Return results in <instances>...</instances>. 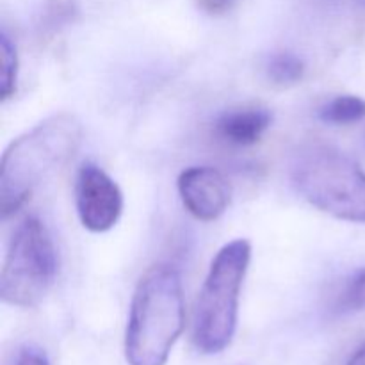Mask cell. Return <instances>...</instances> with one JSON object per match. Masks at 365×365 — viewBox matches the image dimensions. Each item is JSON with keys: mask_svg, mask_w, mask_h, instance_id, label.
<instances>
[{"mask_svg": "<svg viewBox=\"0 0 365 365\" xmlns=\"http://www.w3.org/2000/svg\"><path fill=\"white\" fill-rule=\"evenodd\" d=\"M82 141V123L70 113L46 118L6 148L0 163V207L16 212L32 192L64 166Z\"/></svg>", "mask_w": 365, "mask_h": 365, "instance_id": "1", "label": "cell"}, {"mask_svg": "<svg viewBox=\"0 0 365 365\" xmlns=\"http://www.w3.org/2000/svg\"><path fill=\"white\" fill-rule=\"evenodd\" d=\"M185 323L182 277L177 267L157 264L135 287L128 314L125 355L130 365H164Z\"/></svg>", "mask_w": 365, "mask_h": 365, "instance_id": "2", "label": "cell"}, {"mask_svg": "<svg viewBox=\"0 0 365 365\" xmlns=\"http://www.w3.org/2000/svg\"><path fill=\"white\" fill-rule=\"evenodd\" d=\"M291 180L316 209L365 223V171L346 153L324 145L305 146L292 159Z\"/></svg>", "mask_w": 365, "mask_h": 365, "instance_id": "3", "label": "cell"}, {"mask_svg": "<svg viewBox=\"0 0 365 365\" xmlns=\"http://www.w3.org/2000/svg\"><path fill=\"white\" fill-rule=\"evenodd\" d=\"M250 260L252 245L246 239L228 242L214 257L195 309L192 342L198 351L217 355L230 346Z\"/></svg>", "mask_w": 365, "mask_h": 365, "instance_id": "4", "label": "cell"}, {"mask_svg": "<svg viewBox=\"0 0 365 365\" xmlns=\"http://www.w3.org/2000/svg\"><path fill=\"white\" fill-rule=\"evenodd\" d=\"M59 255L48 228L39 217H27L7 248L0 273V298L21 309L39 305L56 284Z\"/></svg>", "mask_w": 365, "mask_h": 365, "instance_id": "5", "label": "cell"}, {"mask_svg": "<svg viewBox=\"0 0 365 365\" xmlns=\"http://www.w3.org/2000/svg\"><path fill=\"white\" fill-rule=\"evenodd\" d=\"M75 203L81 223L95 234L110 230L123 212L121 189L102 168L91 163L78 170Z\"/></svg>", "mask_w": 365, "mask_h": 365, "instance_id": "6", "label": "cell"}, {"mask_svg": "<svg viewBox=\"0 0 365 365\" xmlns=\"http://www.w3.org/2000/svg\"><path fill=\"white\" fill-rule=\"evenodd\" d=\"M178 195L191 216L200 221H214L230 205L232 187L216 168L195 166L178 177Z\"/></svg>", "mask_w": 365, "mask_h": 365, "instance_id": "7", "label": "cell"}, {"mask_svg": "<svg viewBox=\"0 0 365 365\" xmlns=\"http://www.w3.org/2000/svg\"><path fill=\"white\" fill-rule=\"evenodd\" d=\"M273 114L260 106H246L227 110L216 121V134L235 146H252L271 127Z\"/></svg>", "mask_w": 365, "mask_h": 365, "instance_id": "8", "label": "cell"}, {"mask_svg": "<svg viewBox=\"0 0 365 365\" xmlns=\"http://www.w3.org/2000/svg\"><path fill=\"white\" fill-rule=\"evenodd\" d=\"M328 316L346 317L365 312V267L353 271L331 292L327 307Z\"/></svg>", "mask_w": 365, "mask_h": 365, "instance_id": "9", "label": "cell"}, {"mask_svg": "<svg viewBox=\"0 0 365 365\" xmlns=\"http://www.w3.org/2000/svg\"><path fill=\"white\" fill-rule=\"evenodd\" d=\"M365 118V100L355 95H339L319 109V120L328 125H353Z\"/></svg>", "mask_w": 365, "mask_h": 365, "instance_id": "10", "label": "cell"}, {"mask_svg": "<svg viewBox=\"0 0 365 365\" xmlns=\"http://www.w3.org/2000/svg\"><path fill=\"white\" fill-rule=\"evenodd\" d=\"M266 73L273 84L294 86L305 73V63L292 52H277L267 59Z\"/></svg>", "mask_w": 365, "mask_h": 365, "instance_id": "11", "label": "cell"}, {"mask_svg": "<svg viewBox=\"0 0 365 365\" xmlns=\"http://www.w3.org/2000/svg\"><path fill=\"white\" fill-rule=\"evenodd\" d=\"M18 81V53L7 32L0 36V95L2 100L11 98L16 91Z\"/></svg>", "mask_w": 365, "mask_h": 365, "instance_id": "12", "label": "cell"}, {"mask_svg": "<svg viewBox=\"0 0 365 365\" xmlns=\"http://www.w3.org/2000/svg\"><path fill=\"white\" fill-rule=\"evenodd\" d=\"M77 11V0H46L45 6H43L39 27L46 34H52V32L59 31L64 25L73 21Z\"/></svg>", "mask_w": 365, "mask_h": 365, "instance_id": "13", "label": "cell"}, {"mask_svg": "<svg viewBox=\"0 0 365 365\" xmlns=\"http://www.w3.org/2000/svg\"><path fill=\"white\" fill-rule=\"evenodd\" d=\"M14 365H50L45 353L38 348H24L16 356Z\"/></svg>", "mask_w": 365, "mask_h": 365, "instance_id": "14", "label": "cell"}, {"mask_svg": "<svg viewBox=\"0 0 365 365\" xmlns=\"http://www.w3.org/2000/svg\"><path fill=\"white\" fill-rule=\"evenodd\" d=\"M348 365H365V346H364V348H360L359 351H356L355 355L349 359Z\"/></svg>", "mask_w": 365, "mask_h": 365, "instance_id": "15", "label": "cell"}]
</instances>
